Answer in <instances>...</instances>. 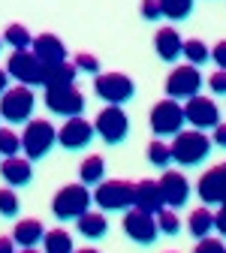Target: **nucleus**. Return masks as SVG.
I'll return each mask as SVG.
<instances>
[{
  "instance_id": "obj_1",
  "label": "nucleus",
  "mask_w": 226,
  "mask_h": 253,
  "mask_svg": "<svg viewBox=\"0 0 226 253\" xmlns=\"http://www.w3.org/2000/svg\"><path fill=\"white\" fill-rule=\"evenodd\" d=\"M172 151V160L181 163V166H199L205 157L211 154V139L205 136V130H178L175 133V142L169 145Z\"/></svg>"
},
{
  "instance_id": "obj_2",
  "label": "nucleus",
  "mask_w": 226,
  "mask_h": 253,
  "mask_svg": "<svg viewBox=\"0 0 226 253\" xmlns=\"http://www.w3.org/2000/svg\"><path fill=\"white\" fill-rule=\"evenodd\" d=\"M34 106H37V97H34V87L30 84H15V87H6L0 93V118L9 121V124L30 121Z\"/></svg>"
},
{
  "instance_id": "obj_3",
  "label": "nucleus",
  "mask_w": 226,
  "mask_h": 253,
  "mask_svg": "<svg viewBox=\"0 0 226 253\" xmlns=\"http://www.w3.org/2000/svg\"><path fill=\"white\" fill-rule=\"evenodd\" d=\"M90 202H93V196H90L88 184H67L54 193L51 211L57 220H76L79 214H85L90 208Z\"/></svg>"
},
{
  "instance_id": "obj_4",
  "label": "nucleus",
  "mask_w": 226,
  "mask_h": 253,
  "mask_svg": "<svg viewBox=\"0 0 226 253\" xmlns=\"http://www.w3.org/2000/svg\"><path fill=\"white\" fill-rule=\"evenodd\" d=\"M54 142H57V130H54L48 121H43V118L27 121L24 133H21V151L30 157V163L43 160V157L54 148Z\"/></svg>"
},
{
  "instance_id": "obj_5",
  "label": "nucleus",
  "mask_w": 226,
  "mask_h": 253,
  "mask_svg": "<svg viewBox=\"0 0 226 253\" xmlns=\"http://www.w3.org/2000/svg\"><path fill=\"white\" fill-rule=\"evenodd\" d=\"M93 133L100 136L106 145H121L127 136H130V118H127V112L115 103H109L100 115H96L93 121Z\"/></svg>"
},
{
  "instance_id": "obj_6",
  "label": "nucleus",
  "mask_w": 226,
  "mask_h": 253,
  "mask_svg": "<svg viewBox=\"0 0 226 253\" xmlns=\"http://www.w3.org/2000/svg\"><path fill=\"white\" fill-rule=\"evenodd\" d=\"M93 90H96L100 100L124 106V103H130L136 97V82L130 76H124V73H103V76L96 73L93 76Z\"/></svg>"
},
{
  "instance_id": "obj_7",
  "label": "nucleus",
  "mask_w": 226,
  "mask_h": 253,
  "mask_svg": "<svg viewBox=\"0 0 226 253\" xmlns=\"http://www.w3.org/2000/svg\"><path fill=\"white\" fill-rule=\"evenodd\" d=\"M6 73L18 82V84H43L45 79V63L30 51V48H15L6 60Z\"/></svg>"
},
{
  "instance_id": "obj_8",
  "label": "nucleus",
  "mask_w": 226,
  "mask_h": 253,
  "mask_svg": "<svg viewBox=\"0 0 226 253\" xmlns=\"http://www.w3.org/2000/svg\"><path fill=\"white\" fill-rule=\"evenodd\" d=\"M90 196L103 211H127L133 205V181H124V178L100 181Z\"/></svg>"
},
{
  "instance_id": "obj_9",
  "label": "nucleus",
  "mask_w": 226,
  "mask_h": 253,
  "mask_svg": "<svg viewBox=\"0 0 226 253\" xmlns=\"http://www.w3.org/2000/svg\"><path fill=\"white\" fill-rule=\"evenodd\" d=\"M148 124H151L154 136H160V139H163V136H175L181 126L187 124V121H184V106H181L178 100H172V97L160 100V103L151 109Z\"/></svg>"
},
{
  "instance_id": "obj_10",
  "label": "nucleus",
  "mask_w": 226,
  "mask_h": 253,
  "mask_svg": "<svg viewBox=\"0 0 226 253\" xmlns=\"http://www.w3.org/2000/svg\"><path fill=\"white\" fill-rule=\"evenodd\" d=\"M45 109L63 118H73L85 112V93L76 84H51L45 87Z\"/></svg>"
},
{
  "instance_id": "obj_11",
  "label": "nucleus",
  "mask_w": 226,
  "mask_h": 253,
  "mask_svg": "<svg viewBox=\"0 0 226 253\" xmlns=\"http://www.w3.org/2000/svg\"><path fill=\"white\" fill-rule=\"evenodd\" d=\"M124 232L127 238H133L136 244H154L160 229H157V217L151 211H142L136 205H130V211L124 214Z\"/></svg>"
},
{
  "instance_id": "obj_12",
  "label": "nucleus",
  "mask_w": 226,
  "mask_h": 253,
  "mask_svg": "<svg viewBox=\"0 0 226 253\" xmlns=\"http://www.w3.org/2000/svg\"><path fill=\"white\" fill-rule=\"evenodd\" d=\"M184 121L190 126H196V130H214L220 124V109L211 97H199V93H193L187 97L184 103Z\"/></svg>"
},
{
  "instance_id": "obj_13",
  "label": "nucleus",
  "mask_w": 226,
  "mask_h": 253,
  "mask_svg": "<svg viewBox=\"0 0 226 253\" xmlns=\"http://www.w3.org/2000/svg\"><path fill=\"white\" fill-rule=\"evenodd\" d=\"M202 87V73L193 63H184V67H175L166 79V97L172 100H187L193 93H199Z\"/></svg>"
},
{
  "instance_id": "obj_14",
  "label": "nucleus",
  "mask_w": 226,
  "mask_h": 253,
  "mask_svg": "<svg viewBox=\"0 0 226 253\" xmlns=\"http://www.w3.org/2000/svg\"><path fill=\"white\" fill-rule=\"evenodd\" d=\"M93 136H96V133H93V124H90V121H85L82 115L67 118V124H63L60 130H57V142H60L63 148H67V151L88 148Z\"/></svg>"
},
{
  "instance_id": "obj_15",
  "label": "nucleus",
  "mask_w": 226,
  "mask_h": 253,
  "mask_svg": "<svg viewBox=\"0 0 226 253\" xmlns=\"http://www.w3.org/2000/svg\"><path fill=\"white\" fill-rule=\"evenodd\" d=\"M160 184V193H163V202L169 205V208H184L187 205V199H190V181L181 175V172H172V169H166L163 172V178L157 181Z\"/></svg>"
},
{
  "instance_id": "obj_16",
  "label": "nucleus",
  "mask_w": 226,
  "mask_h": 253,
  "mask_svg": "<svg viewBox=\"0 0 226 253\" xmlns=\"http://www.w3.org/2000/svg\"><path fill=\"white\" fill-rule=\"evenodd\" d=\"M196 190H199V199H202L205 205H220V202L226 199V163L211 166V169L199 178Z\"/></svg>"
},
{
  "instance_id": "obj_17",
  "label": "nucleus",
  "mask_w": 226,
  "mask_h": 253,
  "mask_svg": "<svg viewBox=\"0 0 226 253\" xmlns=\"http://www.w3.org/2000/svg\"><path fill=\"white\" fill-rule=\"evenodd\" d=\"M0 175H3V181L9 187H24V184L34 181V166H30L27 157L12 154V157H3V163H0Z\"/></svg>"
},
{
  "instance_id": "obj_18",
  "label": "nucleus",
  "mask_w": 226,
  "mask_h": 253,
  "mask_svg": "<svg viewBox=\"0 0 226 253\" xmlns=\"http://www.w3.org/2000/svg\"><path fill=\"white\" fill-rule=\"evenodd\" d=\"M30 51H34L43 63H60V60H67V45H63V40L54 37V34H40V37H34Z\"/></svg>"
},
{
  "instance_id": "obj_19",
  "label": "nucleus",
  "mask_w": 226,
  "mask_h": 253,
  "mask_svg": "<svg viewBox=\"0 0 226 253\" xmlns=\"http://www.w3.org/2000/svg\"><path fill=\"white\" fill-rule=\"evenodd\" d=\"M133 205L142 208V211H151L157 214L160 208H163V193H160V184L157 181H136L133 184Z\"/></svg>"
},
{
  "instance_id": "obj_20",
  "label": "nucleus",
  "mask_w": 226,
  "mask_h": 253,
  "mask_svg": "<svg viewBox=\"0 0 226 253\" xmlns=\"http://www.w3.org/2000/svg\"><path fill=\"white\" fill-rule=\"evenodd\" d=\"M181 45H184V40H181V34H178L175 27H160V30H157L154 48H157V57H160V60L175 63V60L181 57Z\"/></svg>"
},
{
  "instance_id": "obj_21",
  "label": "nucleus",
  "mask_w": 226,
  "mask_h": 253,
  "mask_svg": "<svg viewBox=\"0 0 226 253\" xmlns=\"http://www.w3.org/2000/svg\"><path fill=\"white\" fill-rule=\"evenodd\" d=\"M43 235H45V229H43V223H40L37 217L18 220L15 229H12V241L18 247H24V250H34L37 244H43Z\"/></svg>"
},
{
  "instance_id": "obj_22",
  "label": "nucleus",
  "mask_w": 226,
  "mask_h": 253,
  "mask_svg": "<svg viewBox=\"0 0 226 253\" xmlns=\"http://www.w3.org/2000/svg\"><path fill=\"white\" fill-rule=\"evenodd\" d=\"M76 223H79V235L96 241V238H103L109 232V220L103 217V211H85L76 217Z\"/></svg>"
},
{
  "instance_id": "obj_23",
  "label": "nucleus",
  "mask_w": 226,
  "mask_h": 253,
  "mask_svg": "<svg viewBox=\"0 0 226 253\" xmlns=\"http://www.w3.org/2000/svg\"><path fill=\"white\" fill-rule=\"evenodd\" d=\"M76 67L70 60H60V63H45V79H43V87H51V84H73L76 82Z\"/></svg>"
},
{
  "instance_id": "obj_24",
  "label": "nucleus",
  "mask_w": 226,
  "mask_h": 253,
  "mask_svg": "<svg viewBox=\"0 0 226 253\" xmlns=\"http://www.w3.org/2000/svg\"><path fill=\"white\" fill-rule=\"evenodd\" d=\"M187 229L193 238H202L214 229V211L211 208H193L190 217H187Z\"/></svg>"
},
{
  "instance_id": "obj_25",
  "label": "nucleus",
  "mask_w": 226,
  "mask_h": 253,
  "mask_svg": "<svg viewBox=\"0 0 226 253\" xmlns=\"http://www.w3.org/2000/svg\"><path fill=\"white\" fill-rule=\"evenodd\" d=\"M79 178H82V184H100L106 178V160L100 154L85 157V163L79 166Z\"/></svg>"
},
{
  "instance_id": "obj_26",
  "label": "nucleus",
  "mask_w": 226,
  "mask_h": 253,
  "mask_svg": "<svg viewBox=\"0 0 226 253\" xmlns=\"http://www.w3.org/2000/svg\"><path fill=\"white\" fill-rule=\"evenodd\" d=\"M43 247L48 253H73V235L67 229H48L43 235Z\"/></svg>"
},
{
  "instance_id": "obj_27",
  "label": "nucleus",
  "mask_w": 226,
  "mask_h": 253,
  "mask_svg": "<svg viewBox=\"0 0 226 253\" xmlns=\"http://www.w3.org/2000/svg\"><path fill=\"white\" fill-rule=\"evenodd\" d=\"M181 54L187 57V63H193V67H202L205 60H211V48L202 40H184Z\"/></svg>"
},
{
  "instance_id": "obj_28",
  "label": "nucleus",
  "mask_w": 226,
  "mask_h": 253,
  "mask_svg": "<svg viewBox=\"0 0 226 253\" xmlns=\"http://www.w3.org/2000/svg\"><path fill=\"white\" fill-rule=\"evenodd\" d=\"M160 15H166L169 21H184L193 12V0H157Z\"/></svg>"
},
{
  "instance_id": "obj_29",
  "label": "nucleus",
  "mask_w": 226,
  "mask_h": 253,
  "mask_svg": "<svg viewBox=\"0 0 226 253\" xmlns=\"http://www.w3.org/2000/svg\"><path fill=\"white\" fill-rule=\"evenodd\" d=\"M154 217H157V229L163 232V235H178V232H181V220H178L175 208L163 205V208H160Z\"/></svg>"
},
{
  "instance_id": "obj_30",
  "label": "nucleus",
  "mask_w": 226,
  "mask_h": 253,
  "mask_svg": "<svg viewBox=\"0 0 226 253\" xmlns=\"http://www.w3.org/2000/svg\"><path fill=\"white\" fill-rule=\"evenodd\" d=\"M145 154H148V163H154V166H160V169H166V166L172 163V151H169V145L160 139V136L148 145Z\"/></svg>"
},
{
  "instance_id": "obj_31",
  "label": "nucleus",
  "mask_w": 226,
  "mask_h": 253,
  "mask_svg": "<svg viewBox=\"0 0 226 253\" xmlns=\"http://www.w3.org/2000/svg\"><path fill=\"white\" fill-rule=\"evenodd\" d=\"M3 40L12 45V48H30V42H34V37H30V30L24 24H9Z\"/></svg>"
},
{
  "instance_id": "obj_32",
  "label": "nucleus",
  "mask_w": 226,
  "mask_h": 253,
  "mask_svg": "<svg viewBox=\"0 0 226 253\" xmlns=\"http://www.w3.org/2000/svg\"><path fill=\"white\" fill-rule=\"evenodd\" d=\"M21 151V136L12 130H0V157H12Z\"/></svg>"
},
{
  "instance_id": "obj_33",
  "label": "nucleus",
  "mask_w": 226,
  "mask_h": 253,
  "mask_svg": "<svg viewBox=\"0 0 226 253\" xmlns=\"http://www.w3.org/2000/svg\"><path fill=\"white\" fill-rule=\"evenodd\" d=\"M18 196L12 193V190L9 187H0V214H3V217H15L18 214Z\"/></svg>"
},
{
  "instance_id": "obj_34",
  "label": "nucleus",
  "mask_w": 226,
  "mask_h": 253,
  "mask_svg": "<svg viewBox=\"0 0 226 253\" xmlns=\"http://www.w3.org/2000/svg\"><path fill=\"white\" fill-rule=\"evenodd\" d=\"M73 67L76 70H82V73H90V76H96V73H100V60H96L93 54H76V60H73Z\"/></svg>"
},
{
  "instance_id": "obj_35",
  "label": "nucleus",
  "mask_w": 226,
  "mask_h": 253,
  "mask_svg": "<svg viewBox=\"0 0 226 253\" xmlns=\"http://www.w3.org/2000/svg\"><path fill=\"white\" fill-rule=\"evenodd\" d=\"M208 87H211V93L223 97V93H226V70H217V73L208 79Z\"/></svg>"
},
{
  "instance_id": "obj_36",
  "label": "nucleus",
  "mask_w": 226,
  "mask_h": 253,
  "mask_svg": "<svg viewBox=\"0 0 226 253\" xmlns=\"http://www.w3.org/2000/svg\"><path fill=\"white\" fill-rule=\"evenodd\" d=\"M139 12H142L145 21H157V18H160V3H157V0H142Z\"/></svg>"
},
{
  "instance_id": "obj_37",
  "label": "nucleus",
  "mask_w": 226,
  "mask_h": 253,
  "mask_svg": "<svg viewBox=\"0 0 226 253\" xmlns=\"http://www.w3.org/2000/svg\"><path fill=\"white\" fill-rule=\"evenodd\" d=\"M196 250H226V244H223V238L202 235V238H196Z\"/></svg>"
},
{
  "instance_id": "obj_38",
  "label": "nucleus",
  "mask_w": 226,
  "mask_h": 253,
  "mask_svg": "<svg viewBox=\"0 0 226 253\" xmlns=\"http://www.w3.org/2000/svg\"><path fill=\"white\" fill-rule=\"evenodd\" d=\"M211 60L217 63V70H226V40H220V42L211 48Z\"/></svg>"
},
{
  "instance_id": "obj_39",
  "label": "nucleus",
  "mask_w": 226,
  "mask_h": 253,
  "mask_svg": "<svg viewBox=\"0 0 226 253\" xmlns=\"http://www.w3.org/2000/svg\"><path fill=\"white\" fill-rule=\"evenodd\" d=\"M214 229L226 238V199L220 202V208H217V214H214Z\"/></svg>"
},
{
  "instance_id": "obj_40",
  "label": "nucleus",
  "mask_w": 226,
  "mask_h": 253,
  "mask_svg": "<svg viewBox=\"0 0 226 253\" xmlns=\"http://www.w3.org/2000/svg\"><path fill=\"white\" fill-rule=\"evenodd\" d=\"M211 145H217V148H226V124H217V126H214Z\"/></svg>"
},
{
  "instance_id": "obj_41",
  "label": "nucleus",
  "mask_w": 226,
  "mask_h": 253,
  "mask_svg": "<svg viewBox=\"0 0 226 253\" xmlns=\"http://www.w3.org/2000/svg\"><path fill=\"white\" fill-rule=\"evenodd\" d=\"M12 247H15V241H12V238H6V235L0 238V253H12Z\"/></svg>"
},
{
  "instance_id": "obj_42",
  "label": "nucleus",
  "mask_w": 226,
  "mask_h": 253,
  "mask_svg": "<svg viewBox=\"0 0 226 253\" xmlns=\"http://www.w3.org/2000/svg\"><path fill=\"white\" fill-rule=\"evenodd\" d=\"M6 82H9V73H6V70H0V93L6 90Z\"/></svg>"
},
{
  "instance_id": "obj_43",
  "label": "nucleus",
  "mask_w": 226,
  "mask_h": 253,
  "mask_svg": "<svg viewBox=\"0 0 226 253\" xmlns=\"http://www.w3.org/2000/svg\"><path fill=\"white\" fill-rule=\"evenodd\" d=\"M0 45H3V40H0Z\"/></svg>"
}]
</instances>
